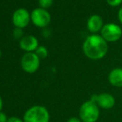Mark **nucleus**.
<instances>
[{
  "label": "nucleus",
  "instance_id": "1",
  "mask_svg": "<svg viewBox=\"0 0 122 122\" xmlns=\"http://www.w3.org/2000/svg\"><path fill=\"white\" fill-rule=\"evenodd\" d=\"M82 50L86 57L91 60H100L108 52V43L101 35L92 34L86 38Z\"/></svg>",
  "mask_w": 122,
  "mask_h": 122
},
{
  "label": "nucleus",
  "instance_id": "2",
  "mask_svg": "<svg viewBox=\"0 0 122 122\" xmlns=\"http://www.w3.org/2000/svg\"><path fill=\"white\" fill-rule=\"evenodd\" d=\"M79 118L82 122H97L100 118V107L92 100L86 101L80 106Z\"/></svg>",
  "mask_w": 122,
  "mask_h": 122
},
{
  "label": "nucleus",
  "instance_id": "3",
  "mask_svg": "<svg viewBox=\"0 0 122 122\" xmlns=\"http://www.w3.org/2000/svg\"><path fill=\"white\" fill-rule=\"evenodd\" d=\"M49 120L48 111L42 106H32L23 116V122H49Z\"/></svg>",
  "mask_w": 122,
  "mask_h": 122
},
{
  "label": "nucleus",
  "instance_id": "4",
  "mask_svg": "<svg viewBox=\"0 0 122 122\" xmlns=\"http://www.w3.org/2000/svg\"><path fill=\"white\" fill-rule=\"evenodd\" d=\"M101 33V36L107 42H117L122 36V28L116 23H106L103 26Z\"/></svg>",
  "mask_w": 122,
  "mask_h": 122
},
{
  "label": "nucleus",
  "instance_id": "5",
  "mask_svg": "<svg viewBox=\"0 0 122 122\" xmlns=\"http://www.w3.org/2000/svg\"><path fill=\"white\" fill-rule=\"evenodd\" d=\"M21 66L26 72L34 73L40 66V58L35 52H26L21 59Z\"/></svg>",
  "mask_w": 122,
  "mask_h": 122
},
{
  "label": "nucleus",
  "instance_id": "6",
  "mask_svg": "<svg viewBox=\"0 0 122 122\" xmlns=\"http://www.w3.org/2000/svg\"><path fill=\"white\" fill-rule=\"evenodd\" d=\"M92 101L96 102L100 109L110 110L112 109L116 105V98L113 97L111 94L107 92H102L100 94H93L91 97Z\"/></svg>",
  "mask_w": 122,
  "mask_h": 122
},
{
  "label": "nucleus",
  "instance_id": "7",
  "mask_svg": "<svg viewBox=\"0 0 122 122\" xmlns=\"http://www.w3.org/2000/svg\"><path fill=\"white\" fill-rule=\"evenodd\" d=\"M31 19L32 23L37 27H46L51 22V15L44 8H37L31 13Z\"/></svg>",
  "mask_w": 122,
  "mask_h": 122
},
{
  "label": "nucleus",
  "instance_id": "8",
  "mask_svg": "<svg viewBox=\"0 0 122 122\" xmlns=\"http://www.w3.org/2000/svg\"><path fill=\"white\" fill-rule=\"evenodd\" d=\"M13 23L18 28H23L28 25L31 19V15L25 8H18L13 14Z\"/></svg>",
  "mask_w": 122,
  "mask_h": 122
},
{
  "label": "nucleus",
  "instance_id": "9",
  "mask_svg": "<svg viewBox=\"0 0 122 122\" xmlns=\"http://www.w3.org/2000/svg\"><path fill=\"white\" fill-rule=\"evenodd\" d=\"M19 46L23 50H24L27 52H33V51H36L38 46V40L35 36L27 35L23 37L20 40Z\"/></svg>",
  "mask_w": 122,
  "mask_h": 122
},
{
  "label": "nucleus",
  "instance_id": "10",
  "mask_svg": "<svg viewBox=\"0 0 122 122\" xmlns=\"http://www.w3.org/2000/svg\"><path fill=\"white\" fill-rule=\"evenodd\" d=\"M103 26V20L101 16L99 15H92L87 20L86 27L89 32L93 34H97V32H101Z\"/></svg>",
  "mask_w": 122,
  "mask_h": 122
},
{
  "label": "nucleus",
  "instance_id": "11",
  "mask_svg": "<svg viewBox=\"0 0 122 122\" xmlns=\"http://www.w3.org/2000/svg\"><path fill=\"white\" fill-rule=\"evenodd\" d=\"M108 81L115 87H122V68L116 67L111 70L108 75Z\"/></svg>",
  "mask_w": 122,
  "mask_h": 122
},
{
  "label": "nucleus",
  "instance_id": "12",
  "mask_svg": "<svg viewBox=\"0 0 122 122\" xmlns=\"http://www.w3.org/2000/svg\"><path fill=\"white\" fill-rule=\"evenodd\" d=\"M35 53L38 56L39 58H46L48 55V51L44 46H39L35 51Z\"/></svg>",
  "mask_w": 122,
  "mask_h": 122
},
{
  "label": "nucleus",
  "instance_id": "13",
  "mask_svg": "<svg viewBox=\"0 0 122 122\" xmlns=\"http://www.w3.org/2000/svg\"><path fill=\"white\" fill-rule=\"evenodd\" d=\"M53 1L54 0H38V3L41 8L46 9V8H49L52 5Z\"/></svg>",
  "mask_w": 122,
  "mask_h": 122
},
{
  "label": "nucleus",
  "instance_id": "14",
  "mask_svg": "<svg viewBox=\"0 0 122 122\" xmlns=\"http://www.w3.org/2000/svg\"><path fill=\"white\" fill-rule=\"evenodd\" d=\"M13 35L16 39H20V40H21L23 37V30H22V28H18V27H16V28L13 30Z\"/></svg>",
  "mask_w": 122,
  "mask_h": 122
},
{
  "label": "nucleus",
  "instance_id": "15",
  "mask_svg": "<svg viewBox=\"0 0 122 122\" xmlns=\"http://www.w3.org/2000/svg\"><path fill=\"white\" fill-rule=\"evenodd\" d=\"M106 3L111 7H117L122 3V0H106Z\"/></svg>",
  "mask_w": 122,
  "mask_h": 122
},
{
  "label": "nucleus",
  "instance_id": "16",
  "mask_svg": "<svg viewBox=\"0 0 122 122\" xmlns=\"http://www.w3.org/2000/svg\"><path fill=\"white\" fill-rule=\"evenodd\" d=\"M7 122H23V121H22L21 119L18 117H15V116H13V117H10L8 119V121Z\"/></svg>",
  "mask_w": 122,
  "mask_h": 122
},
{
  "label": "nucleus",
  "instance_id": "17",
  "mask_svg": "<svg viewBox=\"0 0 122 122\" xmlns=\"http://www.w3.org/2000/svg\"><path fill=\"white\" fill-rule=\"evenodd\" d=\"M8 121V118H7L6 114L3 112H0V122H7Z\"/></svg>",
  "mask_w": 122,
  "mask_h": 122
},
{
  "label": "nucleus",
  "instance_id": "18",
  "mask_svg": "<svg viewBox=\"0 0 122 122\" xmlns=\"http://www.w3.org/2000/svg\"><path fill=\"white\" fill-rule=\"evenodd\" d=\"M66 122H82L79 117H71L66 121Z\"/></svg>",
  "mask_w": 122,
  "mask_h": 122
},
{
  "label": "nucleus",
  "instance_id": "19",
  "mask_svg": "<svg viewBox=\"0 0 122 122\" xmlns=\"http://www.w3.org/2000/svg\"><path fill=\"white\" fill-rule=\"evenodd\" d=\"M118 18H119L120 23H121V25H122V7H121V8H120L119 13H118Z\"/></svg>",
  "mask_w": 122,
  "mask_h": 122
},
{
  "label": "nucleus",
  "instance_id": "20",
  "mask_svg": "<svg viewBox=\"0 0 122 122\" xmlns=\"http://www.w3.org/2000/svg\"><path fill=\"white\" fill-rule=\"evenodd\" d=\"M3 100H2L1 97H0V112H1L2 109H3Z\"/></svg>",
  "mask_w": 122,
  "mask_h": 122
},
{
  "label": "nucleus",
  "instance_id": "21",
  "mask_svg": "<svg viewBox=\"0 0 122 122\" xmlns=\"http://www.w3.org/2000/svg\"><path fill=\"white\" fill-rule=\"evenodd\" d=\"M1 55H2V52H1V50H0V57H1Z\"/></svg>",
  "mask_w": 122,
  "mask_h": 122
}]
</instances>
